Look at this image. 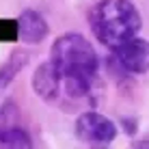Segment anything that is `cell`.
Wrapping results in <instances>:
<instances>
[{"mask_svg":"<svg viewBox=\"0 0 149 149\" xmlns=\"http://www.w3.org/2000/svg\"><path fill=\"white\" fill-rule=\"evenodd\" d=\"M117 61L123 69L132 74H147L149 71V41L141 37H132L115 50Z\"/></svg>","mask_w":149,"mask_h":149,"instance_id":"4","label":"cell"},{"mask_svg":"<svg viewBox=\"0 0 149 149\" xmlns=\"http://www.w3.org/2000/svg\"><path fill=\"white\" fill-rule=\"evenodd\" d=\"M76 136L89 143H110L117 136V127L108 117L89 110L76 119Z\"/></svg>","mask_w":149,"mask_h":149,"instance_id":"3","label":"cell"},{"mask_svg":"<svg viewBox=\"0 0 149 149\" xmlns=\"http://www.w3.org/2000/svg\"><path fill=\"white\" fill-rule=\"evenodd\" d=\"M138 149H149V143H147V145H141V147H138Z\"/></svg>","mask_w":149,"mask_h":149,"instance_id":"10","label":"cell"},{"mask_svg":"<svg viewBox=\"0 0 149 149\" xmlns=\"http://www.w3.org/2000/svg\"><path fill=\"white\" fill-rule=\"evenodd\" d=\"M2 149H33V141L24 127L11 121L2 130Z\"/></svg>","mask_w":149,"mask_h":149,"instance_id":"7","label":"cell"},{"mask_svg":"<svg viewBox=\"0 0 149 149\" xmlns=\"http://www.w3.org/2000/svg\"><path fill=\"white\" fill-rule=\"evenodd\" d=\"M11 115H15V108L11 104H7L2 110H0V149H2V130H4V125L11 123V121H15V117L11 119Z\"/></svg>","mask_w":149,"mask_h":149,"instance_id":"9","label":"cell"},{"mask_svg":"<svg viewBox=\"0 0 149 149\" xmlns=\"http://www.w3.org/2000/svg\"><path fill=\"white\" fill-rule=\"evenodd\" d=\"M28 63V54L26 52H13L4 63H0V91H4L11 80L19 74Z\"/></svg>","mask_w":149,"mask_h":149,"instance_id":"8","label":"cell"},{"mask_svg":"<svg viewBox=\"0 0 149 149\" xmlns=\"http://www.w3.org/2000/svg\"><path fill=\"white\" fill-rule=\"evenodd\" d=\"M89 24L106 48L117 50L138 35L143 19L132 0H100L89 13Z\"/></svg>","mask_w":149,"mask_h":149,"instance_id":"2","label":"cell"},{"mask_svg":"<svg viewBox=\"0 0 149 149\" xmlns=\"http://www.w3.org/2000/svg\"><path fill=\"white\" fill-rule=\"evenodd\" d=\"M50 61L61 74V93L74 100H82L93 93L100 61L89 39L78 33L58 37L52 43Z\"/></svg>","mask_w":149,"mask_h":149,"instance_id":"1","label":"cell"},{"mask_svg":"<svg viewBox=\"0 0 149 149\" xmlns=\"http://www.w3.org/2000/svg\"><path fill=\"white\" fill-rule=\"evenodd\" d=\"M17 24H19V39L24 43H30V45L41 43L48 35V22L33 9L22 11V15L17 17Z\"/></svg>","mask_w":149,"mask_h":149,"instance_id":"6","label":"cell"},{"mask_svg":"<svg viewBox=\"0 0 149 149\" xmlns=\"http://www.w3.org/2000/svg\"><path fill=\"white\" fill-rule=\"evenodd\" d=\"M33 89L43 102H56L61 97V74L52 61H45L35 69Z\"/></svg>","mask_w":149,"mask_h":149,"instance_id":"5","label":"cell"}]
</instances>
